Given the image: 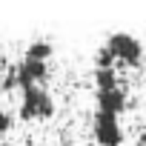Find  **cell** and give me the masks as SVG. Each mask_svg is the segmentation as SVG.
<instances>
[{
    "mask_svg": "<svg viewBox=\"0 0 146 146\" xmlns=\"http://www.w3.org/2000/svg\"><path fill=\"white\" fill-rule=\"evenodd\" d=\"M54 112V100L43 86H29L23 89L20 98V117L23 120H35V117H52Z\"/></svg>",
    "mask_w": 146,
    "mask_h": 146,
    "instance_id": "1",
    "label": "cell"
},
{
    "mask_svg": "<svg viewBox=\"0 0 146 146\" xmlns=\"http://www.w3.org/2000/svg\"><path fill=\"white\" fill-rule=\"evenodd\" d=\"M106 46L115 52V57H120V60L129 63V66H137L140 57H143V43H140V37H135L132 32H112L109 40H106Z\"/></svg>",
    "mask_w": 146,
    "mask_h": 146,
    "instance_id": "2",
    "label": "cell"
},
{
    "mask_svg": "<svg viewBox=\"0 0 146 146\" xmlns=\"http://www.w3.org/2000/svg\"><path fill=\"white\" fill-rule=\"evenodd\" d=\"M92 129H95V137H98L100 146H120V140H123V129H120V123H117V115L95 112Z\"/></svg>",
    "mask_w": 146,
    "mask_h": 146,
    "instance_id": "3",
    "label": "cell"
},
{
    "mask_svg": "<svg viewBox=\"0 0 146 146\" xmlns=\"http://www.w3.org/2000/svg\"><path fill=\"white\" fill-rule=\"evenodd\" d=\"M15 69V75H17V86L20 89H29V86H40L43 80H46V75H49V66L43 63V60H29V57H23L17 66H12Z\"/></svg>",
    "mask_w": 146,
    "mask_h": 146,
    "instance_id": "4",
    "label": "cell"
},
{
    "mask_svg": "<svg viewBox=\"0 0 146 146\" xmlns=\"http://www.w3.org/2000/svg\"><path fill=\"white\" fill-rule=\"evenodd\" d=\"M98 112H109V115H120L129 100H126V92L123 89H98Z\"/></svg>",
    "mask_w": 146,
    "mask_h": 146,
    "instance_id": "5",
    "label": "cell"
},
{
    "mask_svg": "<svg viewBox=\"0 0 146 146\" xmlns=\"http://www.w3.org/2000/svg\"><path fill=\"white\" fill-rule=\"evenodd\" d=\"M49 54H52V43L43 40V37H40V40H32V43L26 46V57H29V60H43V63H46Z\"/></svg>",
    "mask_w": 146,
    "mask_h": 146,
    "instance_id": "6",
    "label": "cell"
},
{
    "mask_svg": "<svg viewBox=\"0 0 146 146\" xmlns=\"http://www.w3.org/2000/svg\"><path fill=\"white\" fill-rule=\"evenodd\" d=\"M95 83H98V89H120L115 69H95Z\"/></svg>",
    "mask_w": 146,
    "mask_h": 146,
    "instance_id": "7",
    "label": "cell"
},
{
    "mask_svg": "<svg viewBox=\"0 0 146 146\" xmlns=\"http://www.w3.org/2000/svg\"><path fill=\"white\" fill-rule=\"evenodd\" d=\"M95 63H98V69H112V63H115V52L103 43V46L95 52Z\"/></svg>",
    "mask_w": 146,
    "mask_h": 146,
    "instance_id": "8",
    "label": "cell"
},
{
    "mask_svg": "<svg viewBox=\"0 0 146 146\" xmlns=\"http://www.w3.org/2000/svg\"><path fill=\"white\" fill-rule=\"evenodd\" d=\"M9 129H12V115L6 109H0V135H6Z\"/></svg>",
    "mask_w": 146,
    "mask_h": 146,
    "instance_id": "9",
    "label": "cell"
},
{
    "mask_svg": "<svg viewBox=\"0 0 146 146\" xmlns=\"http://www.w3.org/2000/svg\"><path fill=\"white\" fill-rule=\"evenodd\" d=\"M60 146H78V143H75V140H63Z\"/></svg>",
    "mask_w": 146,
    "mask_h": 146,
    "instance_id": "10",
    "label": "cell"
}]
</instances>
